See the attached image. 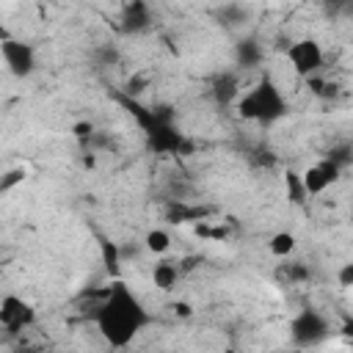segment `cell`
I'll return each mask as SVG.
<instances>
[{"mask_svg": "<svg viewBox=\"0 0 353 353\" xmlns=\"http://www.w3.org/2000/svg\"><path fill=\"white\" fill-rule=\"evenodd\" d=\"M91 320H94L97 334L110 347H127L152 323V314L146 303L124 281H113L105 290L102 301L94 306Z\"/></svg>", "mask_w": 353, "mask_h": 353, "instance_id": "obj_1", "label": "cell"}, {"mask_svg": "<svg viewBox=\"0 0 353 353\" xmlns=\"http://www.w3.org/2000/svg\"><path fill=\"white\" fill-rule=\"evenodd\" d=\"M234 110L240 119L254 124H276L290 113V102L279 83L270 74H262L256 83H251L240 97L234 99Z\"/></svg>", "mask_w": 353, "mask_h": 353, "instance_id": "obj_2", "label": "cell"}, {"mask_svg": "<svg viewBox=\"0 0 353 353\" xmlns=\"http://www.w3.org/2000/svg\"><path fill=\"white\" fill-rule=\"evenodd\" d=\"M328 334H331V323L320 309L306 306L290 320V336L301 347H314V345L325 342Z\"/></svg>", "mask_w": 353, "mask_h": 353, "instance_id": "obj_3", "label": "cell"}, {"mask_svg": "<svg viewBox=\"0 0 353 353\" xmlns=\"http://www.w3.org/2000/svg\"><path fill=\"white\" fill-rule=\"evenodd\" d=\"M287 61H290V69L298 74V77H314L323 63H325V52H323V44L312 36H303V39H295L287 44L284 50Z\"/></svg>", "mask_w": 353, "mask_h": 353, "instance_id": "obj_4", "label": "cell"}, {"mask_svg": "<svg viewBox=\"0 0 353 353\" xmlns=\"http://www.w3.org/2000/svg\"><path fill=\"white\" fill-rule=\"evenodd\" d=\"M0 61H3L6 72L17 80H28L39 66L33 44H28L22 39H0Z\"/></svg>", "mask_w": 353, "mask_h": 353, "instance_id": "obj_5", "label": "cell"}, {"mask_svg": "<svg viewBox=\"0 0 353 353\" xmlns=\"http://www.w3.org/2000/svg\"><path fill=\"white\" fill-rule=\"evenodd\" d=\"M36 323V306L28 298L19 295H3L0 298V325L11 334L25 331Z\"/></svg>", "mask_w": 353, "mask_h": 353, "instance_id": "obj_6", "label": "cell"}, {"mask_svg": "<svg viewBox=\"0 0 353 353\" xmlns=\"http://www.w3.org/2000/svg\"><path fill=\"white\" fill-rule=\"evenodd\" d=\"M342 171H345V168H342L336 160L325 157V160L309 165V168L301 174V188H303L306 196H320V193H325V190L339 179Z\"/></svg>", "mask_w": 353, "mask_h": 353, "instance_id": "obj_7", "label": "cell"}, {"mask_svg": "<svg viewBox=\"0 0 353 353\" xmlns=\"http://www.w3.org/2000/svg\"><path fill=\"white\" fill-rule=\"evenodd\" d=\"M154 25V11L149 6V0H127L121 14H119V28L127 36H138L146 33Z\"/></svg>", "mask_w": 353, "mask_h": 353, "instance_id": "obj_8", "label": "cell"}, {"mask_svg": "<svg viewBox=\"0 0 353 353\" xmlns=\"http://www.w3.org/2000/svg\"><path fill=\"white\" fill-rule=\"evenodd\" d=\"M240 74L237 69H229V72H221L212 77V85H210V94L218 105H234V99L240 97Z\"/></svg>", "mask_w": 353, "mask_h": 353, "instance_id": "obj_9", "label": "cell"}, {"mask_svg": "<svg viewBox=\"0 0 353 353\" xmlns=\"http://www.w3.org/2000/svg\"><path fill=\"white\" fill-rule=\"evenodd\" d=\"M262 55H265V50L256 36H245L234 44V66L237 69H256L262 63Z\"/></svg>", "mask_w": 353, "mask_h": 353, "instance_id": "obj_10", "label": "cell"}, {"mask_svg": "<svg viewBox=\"0 0 353 353\" xmlns=\"http://www.w3.org/2000/svg\"><path fill=\"white\" fill-rule=\"evenodd\" d=\"M152 281H154V287L163 290V292L174 290L176 281H179V265H176L174 259H160V262H154V268H152Z\"/></svg>", "mask_w": 353, "mask_h": 353, "instance_id": "obj_11", "label": "cell"}, {"mask_svg": "<svg viewBox=\"0 0 353 353\" xmlns=\"http://www.w3.org/2000/svg\"><path fill=\"white\" fill-rule=\"evenodd\" d=\"M295 248H298V237H295L292 232H287V229H281V232L270 234V240H268V251H270L273 256H279V259L292 256V254H295Z\"/></svg>", "mask_w": 353, "mask_h": 353, "instance_id": "obj_12", "label": "cell"}, {"mask_svg": "<svg viewBox=\"0 0 353 353\" xmlns=\"http://www.w3.org/2000/svg\"><path fill=\"white\" fill-rule=\"evenodd\" d=\"M143 245H146L149 254L163 256V254H168V248H171V234H168L165 229H149L146 237H143Z\"/></svg>", "mask_w": 353, "mask_h": 353, "instance_id": "obj_13", "label": "cell"}, {"mask_svg": "<svg viewBox=\"0 0 353 353\" xmlns=\"http://www.w3.org/2000/svg\"><path fill=\"white\" fill-rule=\"evenodd\" d=\"M221 19H223V25L226 28H237V25H243V19L248 17V11L243 8V6H237V3H229V6H223L221 8V14H218Z\"/></svg>", "mask_w": 353, "mask_h": 353, "instance_id": "obj_14", "label": "cell"}, {"mask_svg": "<svg viewBox=\"0 0 353 353\" xmlns=\"http://www.w3.org/2000/svg\"><path fill=\"white\" fill-rule=\"evenodd\" d=\"M339 284H342V287H350V284H353V265H342V270H339Z\"/></svg>", "mask_w": 353, "mask_h": 353, "instance_id": "obj_15", "label": "cell"}, {"mask_svg": "<svg viewBox=\"0 0 353 353\" xmlns=\"http://www.w3.org/2000/svg\"><path fill=\"white\" fill-rule=\"evenodd\" d=\"M0 279H3V270H0Z\"/></svg>", "mask_w": 353, "mask_h": 353, "instance_id": "obj_16", "label": "cell"}]
</instances>
